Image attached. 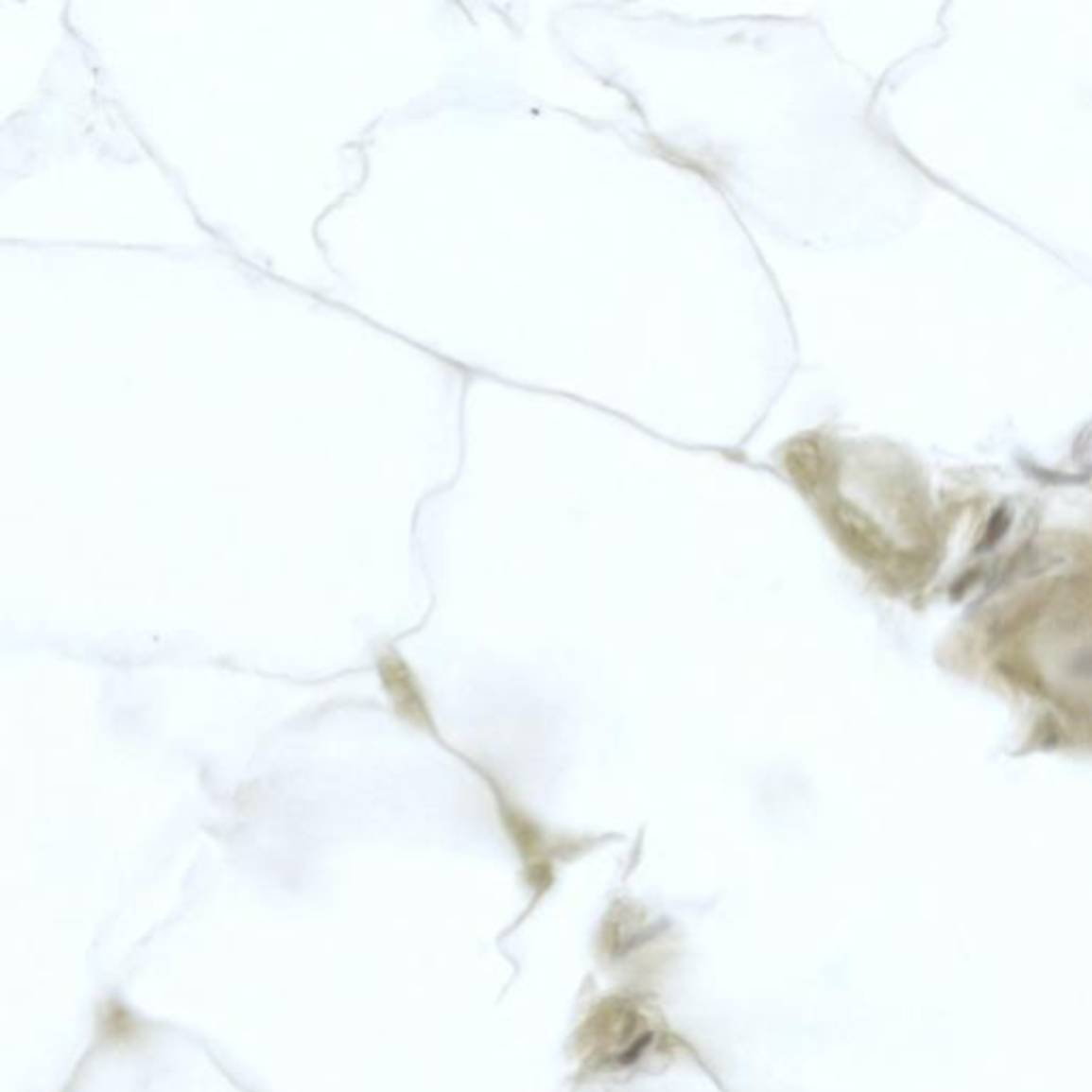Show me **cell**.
<instances>
[{
  "label": "cell",
  "instance_id": "cell-1",
  "mask_svg": "<svg viewBox=\"0 0 1092 1092\" xmlns=\"http://www.w3.org/2000/svg\"><path fill=\"white\" fill-rule=\"evenodd\" d=\"M378 670L380 681L387 689V696L390 698V704H393L395 713L416 725L429 723L427 706H425V700L419 687H416L412 672L407 670L402 657L397 653L380 655Z\"/></svg>",
  "mask_w": 1092,
  "mask_h": 1092
},
{
  "label": "cell",
  "instance_id": "cell-2",
  "mask_svg": "<svg viewBox=\"0 0 1092 1092\" xmlns=\"http://www.w3.org/2000/svg\"><path fill=\"white\" fill-rule=\"evenodd\" d=\"M788 463L791 474H796L800 480H817L822 472V453L815 442L800 440L796 444L789 446Z\"/></svg>",
  "mask_w": 1092,
  "mask_h": 1092
}]
</instances>
